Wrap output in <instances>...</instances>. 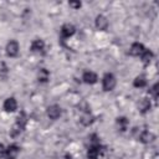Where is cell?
Masks as SVG:
<instances>
[{"instance_id":"6da1fadb","label":"cell","mask_w":159,"mask_h":159,"mask_svg":"<svg viewBox=\"0 0 159 159\" xmlns=\"http://www.w3.org/2000/svg\"><path fill=\"white\" fill-rule=\"evenodd\" d=\"M116 77L113 73H106L103 76V80H102V86H103V89L104 91H112L114 87H116Z\"/></svg>"},{"instance_id":"7a4b0ae2","label":"cell","mask_w":159,"mask_h":159,"mask_svg":"<svg viewBox=\"0 0 159 159\" xmlns=\"http://www.w3.org/2000/svg\"><path fill=\"white\" fill-rule=\"evenodd\" d=\"M19 152H20V148L16 144H11L10 147H7L4 150V153L1 155H2V159H16Z\"/></svg>"},{"instance_id":"3957f363","label":"cell","mask_w":159,"mask_h":159,"mask_svg":"<svg viewBox=\"0 0 159 159\" xmlns=\"http://www.w3.org/2000/svg\"><path fill=\"white\" fill-rule=\"evenodd\" d=\"M19 50H20V47H19L17 41L11 40V41L7 42V45H6V55L7 56H10V57L17 56L19 55Z\"/></svg>"},{"instance_id":"277c9868","label":"cell","mask_w":159,"mask_h":159,"mask_svg":"<svg viewBox=\"0 0 159 159\" xmlns=\"http://www.w3.org/2000/svg\"><path fill=\"white\" fill-rule=\"evenodd\" d=\"M75 31H76V29H75V26L72 24L62 25V27H61V37H62V40H66L70 36H72L75 34Z\"/></svg>"},{"instance_id":"5b68a950","label":"cell","mask_w":159,"mask_h":159,"mask_svg":"<svg viewBox=\"0 0 159 159\" xmlns=\"http://www.w3.org/2000/svg\"><path fill=\"white\" fill-rule=\"evenodd\" d=\"M101 145L98 144V143H93L91 147H89V149H88V152H87V157H88V159H98V157H99V154H101Z\"/></svg>"},{"instance_id":"8992f818","label":"cell","mask_w":159,"mask_h":159,"mask_svg":"<svg viewBox=\"0 0 159 159\" xmlns=\"http://www.w3.org/2000/svg\"><path fill=\"white\" fill-rule=\"evenodd\" d=\"M61 116V107L57 104H52L47 108V117L50 119H57Z\"/></svg>"},{"instance_id":"52a82bcc","label":"cell","mask_w":159,"mask_h":159,"mask_svg":"<svg viewBox=\"0 0 159 159\" xmlns=\"http://www.w3.org/2000/svg\"><path fill=\"white\" fill-rule=\"evenodd\" d=\"M45 50V42L41 39H36L31 43V51L35 53H42Z\"/></svg>"},{"instance_id":"ba28073f","label":"cell","mask_w":159,"mask_h":159,"mask_svg":"<svg viewBox=\"0 0 159 159\" xmlns=\"http://www.w3.org/2000/svg\"><path fill=\"white\" fill-rule=\"evenodd\" d=\"M144 50H145V47L143 46V43H140V42H134V43H132V46H130V48H129V53H130L132 56H140V55L144 52Z\"/></svg>"},{"instance_id":"9c48e42d","label":"cell","mask_w":159,"mask_h":159,"mask_svg":"<svg viewBox=\"0 0 159 159\" xmlns=\"http://www.w3.org/2000/svg\"><path fill=\"white\" fill-rule=\"evenodd\" d=\"M16 108H17V102H16V99L14 97H9V98L5 99V102H4V109L6 112H15Z\"/></svg>"},{"instance_id":"30bf717a","label":"cell","mask_w":159,"mask_h":159,"mask_svg":"<svg viewBox=\"0 0 159 159\" xmlns=\"http://www.w3.org/2000/svg\"><path fill=\"white\" fill-rule=\"evenodd\" d=\"M82 80H83V82H86V83H88V84H93V83L97 82L98 77H97V75H96L94 72H92V71H86V72L83 73V76H82Z\"/></svg>"},{"instance_id":"8fae6325","label":"cell","mask_w":159,"mask_h":159,"mask_svg":"<svg viewBox=\"0 0 159 159\" xmlns=\"http://www.w3.org/2000/svg\"><path fill=\"white\" fill-rule=\"evenodd\" d=\"M94 24H96V27H97L98 30H106V29L108 27V20H107V17L103 16V15H98V16L96 17Z\"/></svg>"},{"instance_id":"7c38bea8","label":"cell","mask_w":159,"mask_h":159,"mask_svg":"<svg viewBox=\"0 0 159 159\" xmlns=\"http://www.w3.org/2000/svg\"><path fill=\"white\" fill-rule=\"evenodd\" d=\"M152 104H150V101L148 98H142L139 102H138V109L140 113H145L150 109Z\"/></svg>"},{"instance_id":"4fadbf2b","label":"cell","mask_w":159,"mask_h":159,"mask_svg":"<svg viewBox=\"0 0 159 159\" xmlns=\"http://www.w3.org/2000/svg\"><path fill=\"white\" fill-rule=\"evenodd\" d=\"M139 139H140V142H143V143H152V142L155 139V135H154L152 132L144 130V132L139 135Z\"/></svg>"},{"instance_id":"5bb4252c","label":"cell","mask_w":159,"mask_h":159,"mask_svg":"<svg viewBox=\"0 0 159 159\" xmlns=\"http://www.w3.org/2000/svg\"><path fill=\"white\" fill-rule=\"evenodd\" d=\"M128 124H129V122H128V119H127L125 117H118V118H117V125H118V128H119L122 132H124V130L127 129Z\"/></svg>"},{"instance_id":"9a60e30c","label":"cell","mask_w":159,"mask_h":159,"mask_svg":"<svg viewBox=\"0 0 159 159\" xmlns=\"http://www.w3.org/2000/svg\"><path fill=\"white\" fill-rule=\"evenodd\" d=\"M140 57H142V61H143L145 65H148V63L152 61V58H153V52L149 51V50H144V52L140 55Z\"/></svg>"},{"instance_id":"2e32d148","label":"cell","mask_w":159,"mask_h":159,"mask_svg":"<svg viewBox=\"0 0 159 159\" xmlns=\"http://www.w3.org/2000/svg\"><path fill=\"white\" fill-rule=\"evenodd\" d=\"M81 123L82 124H84V125H89L92 122H93V117H92V114L89 113V112H86L82 117H81Z\"/></svg>"},{"instance_id":"e0dca14e","label":"cell","mask_w":159,"mask_h":159,"mask_svg":"<svg viewBox=\"0 0 159 159\" xmlns=\"http://www.w3.org/2000/svg\"><path fill=\"white\" fill-rule=\"evenodd\" d=\"M133 84H134V87H139V88H142V87H144V86L147 84V80H145L144 76H138V77H135Z\"/></svg>"},{"instance_id":"ac0fdd59","label":"cell","mask_w":159,"mask_h":159,"mask_svg":"<svg viewBox=\"0 0 159 159\" xmlns=\"http://www.w3.org/2000/svg\"><path fill=\"white\" fill-rule=\"evenodd\" d=\"M48 77H50L48 71L46 68H41L40 72H39V81L40 82H46L48 80Z\"/></svg>"},{"instance_id":"d6986e66","label":"cell","mask_w":159,"mask_h":159,"mask_svg":"<svg viewBox=\"0 0 159 159\" xmlns=\"http://www.w3.org/2000/svg\"><path fill=\"white\" fill-rule=\"evenodd\" d=\"M150 93H152V96H153L154 99H158V84L157 83L150 88Z\"/></svg>"},{"instance_id":"ffe728a7","label":"cell","mask_w":159,"mask_h":159,"mask_svg":"<svg viewBox=\"0 0 159 159\" xmlns=\"http://www.w3.org/2000/svg\"><path fill=\"white\" fill-rule=\"evenodd\" d=\"M70 6H72V7H75V9H78V7H81V2H70Z\"/></svg>"},{"instance_id":"44dd1931","label":"cell","mask_w":159,"mask_h":159,"mask_svg":"<svg viewBox=\"0 0 159 159\" xmlns=\"http://www.w3.org/2000/svg\"><path fill=\"white\" fill-rule=\"evenodd\" d=\"M4 150H5L4 145H2V144H0V154H2V153H4Z\"/></svg>"},{"instance_id":"7402d4cb","label":"cell","mask_w":159,"mask_h":159,"mask_svg":"<svg viewBox=\"0 0 159 159\" xmlns=\"http://www.w3.org/2000/svg\"><path fill=\"white\" fill-rule=\"evenodd\" d=\"M61 159H72V158H71V155H68V154H66V155H63V157H62Z\"/></svg>"}]
</instances>
